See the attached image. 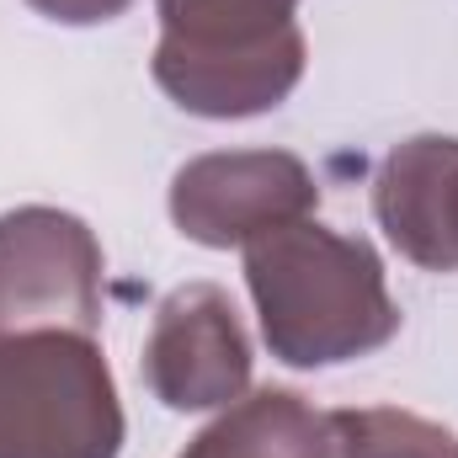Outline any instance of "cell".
I'll use <instances>...</instances> for the list:
<instances>
[{
  "mask_svg": "<svg viewBox=\"0 0 458 458\" xmlns=\"http://www.w3.org/2000/svg\"><path fill=\"white\" fill-rule=\"evenodd\" d=\"M261 342L288 368H342L400 336V304L362 234L293 219L245 245Z\"/></svg>",
  "mask_w": 458,
  "mask_h": 458,
  "instance_id": "cell-1",
  "label": "cell"
},
{
  "mask_svg": "<svg viewBox=\"0 0 458 458\" xmlns=\"http://www.w3.org/2000/svg\"><path fill=\"white\" fill-rule=\"evenodd\" d=\"M155 86L192 117L240 123L277 113L304 81L299 0H155Z\"/></svg>",
  "mask_w": 458,
  "mask_h": 458,
  "instance_id": "cell-2",
  "label": "cell"
},
{
  "mask_svg": "<svg viewBox=\"0 0 458 458\" xmlns=\"http://www.w3.org/2000/svg\"><path fill=\"white\" fill-rule=\"evenodd\" d=\"M113 368L81 331H0V458H117Z\"/></svg>",
  "mask_w": 458,
  "mask_h": 458,
  "instance_id": "cell-3",
  "label": "cell"
},
{
  "mask_svg": "<svg viewBox=\"0 0 458 458\" xmlns=\"http://www.w3.org/2000/svg\"><path fill=\"white\" fill-rule=\"evenodd\" d=\"M102 326V240L64 208L0 214V331H81Z\"/></svg>",
  "mask_w": 458,
  "mask_h": 458,
  "instance_id": "cell-4",
  "label": "cell"
},
{
  "mask_svg": "<svg viewBox=\"0 0 458 458\" xmlns=\"http://www.w3.org/2000/svg\"><path fill=\"white\" fill-rule=\"evenodd\" d=\"M320 208L315 171L288 149H214L171 176V225L192 245L245 250L256 234Z\"/></svg>",
  "mask_w": 458,
  "mask_h": 458,
  "instance_id": "cell-5",
  "label": "cell"
},
{
  "mask_svg": "<svg viewBox=\"0 0 458 458\" xmlns=\"http://www.w3.org/2000/svg\"><path fill=\"white\" fill-rule=\"evenodd\" d=\"M144 384L165 411H225L250 389V336L219 283H182L155 304Z\"/></svg>",
  "mask_w": 458,
  "mask_h": 458,
  "instance_id": "cell-6",
  "label": "cell"
},
{
  "mask_svg": "<svg viewBox=\"0 0 458 458\" xmlns=\"http://www.w3.org/2000/svg\"><path fill=\"white\" fill-rule=\"evenodd\" d=\"M373 219L389 245L427 267L458 272V139L416 133L394 144L373 171Z\"/></svg>",
  "mask_w": 458,
  "mask_h": 458,
  "instance_id": "cell-7",
  "label": "cell"
},
{
  "mask_svg": "<svg viewBox=\"0 0 458 458\" xmlns=\"http://www.w3.org/2000/svg\"><path fill=\"white\" fill-rule=\"evenodd\" d=\"M182 458H326V411L299 389H256L225 405Z\"/></svg>",
  "mask_w": 458,
  "mask_h": 458,
  "instance_id": "cell-8",
  "label": "cell"
},
{
  "mask_svg": "<svg viewBox=\"0 0 458 458\" xmlns=\"http://www.w3.org/2000/svg\"><path fill=\"white\" fill-rule=\"evenodd\" d=\"M326 458H458V437L416 411L357 405L326 411Z\"/></svg>",
  "mask_w": 458,
  "mask_h": 458,
  "instance_id": "cell-9",
  "label": "cell"
},
{
  "mask_svg": "<svg viewBox=\"0 0 458 458\" xmlns=\"http://www.w3.org/2000/svg\"><path fill=\"white\" fill-rule=\"evenodd\" d=\"M27 5L59 27H102V21H117L133 0H27Z\"/></svg>",
  "mask_w": 458,
  "mask_h": 458,
  "instance_id": "cell-10",
  "label": "cell"
}]
</instances>
